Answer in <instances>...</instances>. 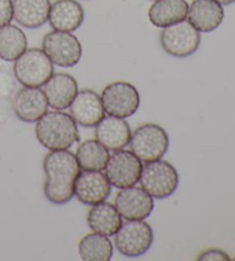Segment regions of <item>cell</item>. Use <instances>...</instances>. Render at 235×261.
<instances>
[{
  "label": "cell",
  "instance_id": "cell-1",
  "mask_svg": "<svg viewBox=\"0 0 235 261\" xmlns=\"http://www.w3.org/2000/svg\"><path fill=\"white\" fill-rule=\"evenodd\" d=\"M44 172L46 175L44 193L52 204L63 205L75 196V182L80 174L76 155L71 151H51L44 159Z\"/></svg>",
  "mask_w": 235,
  "mask_h": 261
},
{
  "label": "cell",
  "instance_id": "cell-2",
  "mask_svg": "<svg viewBox=\"0 0 235 261\" xmlns=\"http://www.w3.org/2000/svg\"><path fill=\"white\" fill-rule=\"evenodd\" d=\"M36 136L49 151L68 150L79 141L78 128L69 114L62 111L47 112L37 121Z\"/></svg>",
  "mask_w": 235,
  "mask_h": 261
},
{
  "label": "cell",
  "instance_id": "cell-3",
  "mask_svg": "<svg viewBox=\"0 0 235 261\" xmlns=\"http://www.w3.org/2000/svg\"><path fill=\"white\" fill-rule=\"evenodd\" d=\"M169 145V135L159 124L154 123L140 125L130 139L131 152L144 164L163 158Z\"/></svg>",
  "mask_w": 235,
  "mask_h": 261
},
{
  "label": "cell",
  "instance_id": "cell-4",
  "mask_svg": "<svg viewBox=\"0 0 235 261\" xmlns=\"http://www.w3.org/2000/svg\"><path fill=\"white\" fill-rule=\"evenodd\" d=\"M13 71L23 87L40 88L53 76L54 65L43 49L30 48L14 61Z\"/></svg>",
  "mask_w": 235,
  "mask_h": 261
},
{
  "label": "cell",
  "instance_id": "cell-5",
  "mask_svg": "<svg viewBox=\"0 0 235 261\" xmlns=\"http://www.w3.org/2000/svg\"><path fill=\"white\" fill-rule=\"evenodd\" d=\"M140 186L155 199H165L172 196L179 184L177 169L168 161L155 160L142 166Z\"/></svg>",
  "mask_w": 235,
  "mask_h": 261
},
{
  "label": "cell",
  "instance_id": "cell-6",
  "mask_svg": "<svg viewBox=\"0 0 235 261\" xmlns=\"http://www.w3.org/2000/svg\"><path fill=\"white\" fill-rule=\"evenodd\" d=\"M154 242L153 229L143 220L122 223L115 233L117 251L126 258H138L151 249Z\"/></svg>",
  "mask_w": 235,
  "mask_h": 261
},
{
  "label": "cell",
  "instance_id": "cell-7",
  "mask_svg": "<svg viewBox=\"0 0 235 261\" xmlns=\"http://www.w3.org/2000/svg\"><path fill=\"white\" fill-rule=\"evenodd\" d=\"M43 51L51 59L53 65L62 68H71L82 59V44L71 33L52 31L43 39Z\"/></svg>",
  "mask_w": 235,
  "mask_h": 261
},
{
  "label": "cell",
  "instance_id": "cell-8",
  "mask_svg": "<svg viewBox=\"0 0 235 261\" xmlns=\"http://www.w3.org/2000/svg\"><path fill=\"white\" fill-rule=\"evenodd\" d=\"M101 101L105 113L120 119L131 118L140 106V94L134 85L114 82L103 89Z\"/></svg>",
  "mask_w": 235,
  "mask_h": 261
},
{
  "label": "cell",
  "instance_id": "cell-9",
  "mask_svg": "<svg viewBox=\"0 0 235 261\" xmlns=\"http://www.w3.org/2000/svg\"><path fill=\"white\" fill-rule=\"evenodd\" d=\"M160 42L164 51L174 58L193 56L201 45V35L188 21L163 28Z\"/></svg>",
  "mask_w": 235,
  "mask_h": 261
},
{
  "label": "cell",
  "instance_id": "cell-10",
  "mask_svg": "<svg viewBox=\"0 0 235 261\" xmlns=\"http://www.w3.org/2000/svg\"><path fill=\"white\" fill-rule=\"evenodd\" d=\"M142 172V164L131 151L119 150L109 156L106 175L111 186L124 189L135 186Z\"/></svg>",
  "mask_w": 235,
  "mask_h": 261
},
{
  "label": "cell",
  "instance_id": "cell-11",
  "mask_svg": "<svg viewBox=\"0 0 235 261\" xmlns=\"http://www.w3.org/2000/svg\"><path fill=\"white\" fill-rule=\"evenodd\" d=\"M154 198L142 188L130 187L121 189L115 198L117 212L126 221L144 220L154 210Z\"/></svg>",
  "mask_w": 235,
  "mask_h": 261
},
{
  "label": "cell",
  "instance_id": "cell-12",
  "mask_svg": "<svg viewBox=\"0 0 235 261\" xmlns=\"http://www.w3.org/2000/svg\"><path fill=\"white\" fill-rule=\"evenodd\" d=\"M75 196L85 205H97L106 201L111 193V184L101 172L83 170L76 178Z\"/></svg>",
  "mask_w": 235,
  "mask_h": 261
},
{
  "label": "cell",
  "instance_id": "cell-13",
  "mask_svg": "<svg viewBox=\"0 0 235 261\" xmlns=\"http://www.w3.org/2000/svg\"><path fill=\"white\" fill-rule=\"evenodd\" d=\"M70 116L84 128H93L105 118L101 97L93 90L85 89L77 92L69 106Z\"/></svg>",
  "mask_w": 235,
  "mask_h": 261
},
{
  "label": "cell",
  "instance_id": "cell-14",
  "mask_svg": "<svg viewBox=\"0 0 235 261\" xmlns=\"http://www.w3.org/2000/svg\"><path fill=\"white\" fill-rule=\"evenodd\" d=\"M12 106L16 118L26 123L37 122L48 110L46 96L39 88L21 89L13 99Z\"/></svg>",
  "mask_w": 235,
  "mask_h": 261
},
{
  "label": "cell",
  "instance_id": "cell-15",
  "mask_svg": "<svg viewBox=\"0 0 235 261\" xmlns=\"http://www.w3.org/2000/svg\"><path fill=\"white\" fill-rule=\"evenodd\" d=\"M224 15L223 5L216 0H193L186 20L198 33H211L221 24Z\"/></svg>",
  "mask_w": 235,
  "mask_h": 261
},
{
  "label": "cell",
  "instance_id": "cell-16",
  "mask_svg": "<svg viewBox=\"0 0 235 261\" xmlns=\"http://www.w3.org/2000/svg\"><path fill=\"white\" fill-rule=\"evenodd\" d=\"M44 93L46 96L48 106L55 111L69 109L78 92V84L75 77L66 73L53 74L44 84Z\"/></svg>",
  "mask_w": 235,
  "mask_h": 261
},
{
  "label": "cell",
  "instance_id": "cell-17",
  "mask_svg": "<svg viewBox=\"0 0 235 261\" xmlns=\"http://www.w3.org/2000/svg\"><path fill=\"white\" fill-rule=\"evenodd\" d=\"M130 124L125 119L108 115L96 125V138L107 150L119 151L128 145L131 139Z\"/></svg>",
  "mask_w": 235,
  "mask_h": 261
},
{
  "label": "cell",
  "instance_id": "cell-18",
  "mask_svg": "<svg viewBox=\"0 0 235 261\" xmlns=\"http://www.w3.org/2000/svg\"><path fill=\"white\" fill-rule=\"evenodd\" d=\"M84 17L83 6L77 0H56L51 5L48 21L54 30L72 33L80 28Z\"/></svg>",
  "mask_w": 235,
  "mask_h": 261
},
{
  "label": "cell",
  "instance_id": "cell-19",
  "mask_svg": "<svg viewBox=\"0 0 235 261\" xmlns=\"http://www.w3.org/2000/svg\"><path fill=\"white\" fill-rule=\"evenodd\" d=\"M13 16L26 29H38L48 21L49 0H12Z\"/></svg>",
  "mask_w": 235,
  "mask_h": 261
},
{
  "label": "cell",
  "instance_id": "cell-20",
  "mask_svg": "<svg viewBox=\"0 0 235 261\" xmlns=\"http://www.w3.org/2000/svg\"><path fill=\"white\" fill-rule=\"evenodd\" d=\"M186 0H155L148 11V19L156 28H168L187 19Z\"/></svg>",
  "mask_w": 235,
  "mask_h": 261
},
{
  "label": "cell",
  "instance_id": "cell-21",
  "mask_svg": "<svg viewBox=\"0 0 235 261\" xmlns=\"http://www.w3.org/2000/svg\"><path fill=\"white\" fill-rule=\"evenodd\" d=\"M87 223L93 232L111 237L122 226V217L110 202L102 201L93 205L87 215Z\"/></svg>",
  "mask_w": 235,
  "mask_h": 261
},
{
  "label": "cell",
  "instance_id": "cell-22",
  "mask_svg": "<svg viewBox=\"0 0 235 261\" xmlns=\"http://www.w3.org/2000/svg\"><path fill=\"white\" fill-rule=\"evenodd\" d=\"M76 159L80 169L90 172H102L109 160V150L99 143L97 139H87L77 148Z\"/></svg>",
  "mask_w": 235,
  "mask_h": 261
},
{
  "label": "cell",
  "instance_id": "cell-23",
  "mask_svg": "<svg viewBox=\"0 0 235 261\" xmlns=\"http://www.w3.org/2000/svg\"><path fill=\"white\" fill-rule=\"evenodd\" d=\"M28 49V40L19 27L7 24L0 28V59L14 62Z\"/></svg>",
  "mask_w": 235,
  "mask_h": 261
},
{
  "label": "cell",
  "instance_id": "cell-24",
  "mask_svg": "<svg viewBox=\"0 0 235 261\" xmlns=\"http://www.w3.org/2000/svg\"><path fill=\"white\" fill-rule=\"evenodd\" d=\"M78 252L84 261H109L112 258L114 247L109 237L94 232L80 240Z\"/></svg>",
  "mask_w": 235,
  "mask_h": 261
},
{
  "label": "cell",
  "instance_id": "cell-25",
  "mask_svg": "<svg viewBox=\"0 0 235 261\" xmlns=\"http://www.w3.org/2000/svg\"><path fill=\"white\" fill-rule=\"evenodd\" d=\"M13 16V3L12 0H0V28L10 24Z\"/></svg>",
  "mask_w": 235,
  "mask_h": 261
},
{
  "label": "cell",
  "instance_id": "cell-26",
  "mask_svg": "<svg viewBox=\"0 0 235 261\" xmlns=\"http://www.w3.org/2000/svg\"><path fill=\"white\" fill-rule=\"evenodd\" d=\"M229 258L225 252L220 250H208L198 256L197 260H228Z\"/></svg>",
  "mask_w": 235,
  "mask_h": 261
},
{
  "label": "cell",
  "instance_id": "cell-27",
  "mask_svg": "<svg viewBox=\"0 0 235 261\" xmlns=\"http://www.w3.org/2000/svg\"><path fill=\"white\" fill-rule=\"evenodd\" d=\"M11 88H13V81L10 75L0 71V92H10Z\"/></svg>",
  "mask_w": 235,
  "mask_h": 261
},
{
  "label": "cell",
  "instance_id": "cell-28",
  "mask_svg": "<svg viewBox=\"0 0 235 261\" xmlns=\"http://www.w3.org/2000/svg\"><path fill=\"white\" fill-rule=\"evenodd\" d=\"M216 2H218L220 5H224V6H228L230 4L235 3V0H216Z\"/></svg>",
  "mask_w": 235,
  "mask_h": 261
},
{
  "label": "cell",
  "instance_id": "cell-29",
  "mask_svg": "<svg viewBox=\"0 0 235 261\" xmlns=\"http://www.w3.org/2000/svg\"><path fill=\"white\" fill-rule=\"evenodd\" d=\"M153 2H155V0H153Z\"/></svg>",
  "mask_w": 235,
  "mask_h": 261
}]
</instances>
